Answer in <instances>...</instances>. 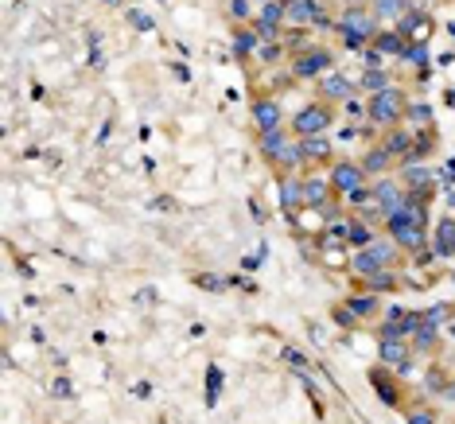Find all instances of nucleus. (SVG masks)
Masks as SVG:
<instances>
[{
	"instance_id": "f257e3e1",
	"label": "nucleus",
	"mask_w": 455,
	"mask_h": 424,
	"mask_svg": "<svg viewBox=\"0 0 455 424\" xmlns=\"http://www.w3.org/2000/svg\"><path fill=\"white\" fill-rule=\"evenodd\" d=\"M378 24H381V20L374 16V8L358 4V8H343L335 32H338V39H343L346 47H366V43H374V35L381 32Z\"/></svg>"
},
{
	"instance_id": "f03ea898",
	"label": "nucleus",
	"mask_w": 455,
	"mask_h": 424,
	"mask_svg": "<svg viewBox=\"0 0 455 424\" xmlns=\"http://www.w3.org/2000/svg\"><path fill=\"white\" fill-rule=\"evenodd\" d=\"M397 261H401V245L389 238V241H374V245L358 250V253L350 257V269H354L358 276H366V281H370V276H378V273H385V269H393Z\"/></svg>"
},
{
	"instance_id": "7ed1b4c3",
	"label": "nucleus",
	"mask_w": 455,
	"mask_h": 424,
	"mask_svg": "<svg viewBox=\"0 0 455 424\" xmlns=\"http://www.w3.org/2000/svg\"><path fill=\"white\" fill-rule=\"evenodd\" d=\"M404 109H409V98H404V90H397V86H389V90L374 94V98L366 101V117H370L378 129H397Z\"/></svg>"
},
{
	"instance_id": "20e7f679",
	"label": "nucleus",
	"mask_w": 455,
	"mask_h": 424,
	"mask_svg": "<svg viewBox=\"0 0 455 424\" xmlns=\"http://www.w3.org/2000/svg\"><path fill=\"white\" fill-rule=\"evenodd\" d=\"M261 156L269 160V164L292 172V167H300V141H296L292 133H284V129L261 133Z\"/></svg>"
},
{
	"instance_id": "39448f33",
	"label": "nucleus",
	"mask_w": 455,
	"mask_h": 424,
	"mask_svg": "<svg viewBox=\"0 0 455 424\" xmlns=\"http://www.w3.org/2000/svg\"><path fill=\"white\" fill-rule=\"evenodd\" d=\"M335 121L327 101H315V105H303L300 113L292 117V136H323L327 125Z\"/></svg>"
},
{
	"instance_id": "423d86ee",
	"label": "nucleus",
	"mask_w": 455,
	"mask_h": 424,
	"mask_svg": "<svg viewBox=\"0 0 455 424\" xmlns=\"http://www.w3.org/2000/svg\"><path fill=\"white\" fill-rule=\"evenodd\" d=\"M331 51H323V47H303L300 55L292 58V75L296 78H323L331 70Z\"/></svg>"
},
{
	"instance_id": "0eeeda50",
	"label": "nucleus",
	"mask_w": 455,
	"mask_h": 424,
	"mask_svg": "<svg viewBox=\"0 0 455 424\" xmlns=\"http://www.w3.org/2000/svg\"><path fill=\"white\" fill-rule=\"evenodd\" d=\"M331 187H335V195H350V191H358V187L366 184V172H362V164H354V160H338V164H331Z\"/></svg>"
},
{
	"instance_id": "6e6552de",
	"label": "nucleus",
	"mask_w": 455,
	"mask_h": 424,
	"mask_svg": "<svg viewBox=\"0 0 455 424\" xmlns=\"http://www.w3.org/2000/svg\"><path fill=\"white\" fill-rule=\"evenodd\" d=\"M284 12H288V20H292V24H300V27H308V24L327 27L331 24L319 0H284Z\"/></svg>"
},
{
	"instance_id": "1a4fd4ad",
	"label": "nucleus",
	"mask_w": 455,
	"mask_h": 424,
	"mask_svg": "<svg viewBox=\"0 0 455 424\" xmlns=\"http://www.w3.org/2000/svg\"><path fill=\"white\" fill-rule=\"evenodd\" d=\"M404 195L409 191H404L397 179H378V184H374V207L389 218V214H397V210L404 207Z\"/></svg>"
},
{
	"instance_id": "9d476101",
	"label": "nucleus",
	"mask_w": 455,
	"mask_h": 424,
	"mask_svg": "<svg viewBox=\"0 0 455 424\" xmlns=\"http://www.w3.org/2000/svg\"><path fill=\"white\" fill-rule=\"evenodd\" d=\"M249 113H253V121H257V129H261V133L284 129V109H280V101H277V98H257Z\"/></svg>"
},
{
	"instance_id": "9b49d317",
	"label": "nucleus",
	"mask_w": 455,
	"mask_h": 424,
	"mask_svg": "<svg viewBox=\"0 0 455 424\" xmlns=\"http://www.w3.org/2000/svg\"><path fill=\"white\" fill-rule=\"evenodd\" d=\"M331 199H335L331 179H319V175H308V179H303V207L308 210H327Z\"/></svg>"
},
{
	"instance_id": "f8f14e48",
	"label": "nucleus",
	"mask_w": 455,
	"mask_h": 424,
	"mask_svg": "<svg viewBox=\"0 0 455 424\" xmlns=\"http://www.w3.org/2000/svg\"><path fill=\"white\" fill-rule=\"evenodd\" d=\"M378 354H381V362L397 366V374H409V342H404V339H397V335H381V339H378Z\"/></svg>"
},
{
	"instance_id": "ddd939ff",
	"label": "nucleus",
	"mask_w": 455,
	"mask_h": 424,
	"mask_svg": "<svg viewBox=\"0 0 455 424\" xmlns=\"http://www.w3.org/2000/svg\"><path fill=\"white\" fill-rule=\"evenodd\" d=\"M354 90H358V82H350L346 75H335V70H327V75L319 78V98L323 101H350Z\"/></svg>"
},
{
	"instance_id": "4468645a",
	"label": "nucleus",
	"mask_w": 455,
	"mask_h": 424,
	"mask_svg": "<svg viewBox=\"0 0 455 424\" xmlns=\"http://www.w3.org/2000/svg\"><path fill=\"white\" fill-rule=\"evenodd\" d=\"M277 195H280V210H284L288 218H292L296 210H303V179L300 175H284L277 184Z\"/></svg>"
},
{
	"instance_id": "2eb2a0df",
	"label": "nucleus",
	"mask_w": 455,
	"mask_h": 424,
	"mask_svg": "<svg viewBox=\"0 0 455 424\" xmlns=\"http://www.w3.org/2000/svg\"><path fill=\"white\" fill-rule=\"evenodd\" d=\"M331 156L327 136H300V164H323Z\"/></svg>"
},
{
	"instance_id": "dca6fc26",
	"label": "nucleus",
	"mask_w": 455,
	"mask_h": 424,
	"mask_svg": "<svg viewBox=\"0 0 455 424\" xmlns=\"http://www.w3.org/2000/svg\"><path fill=\"white\" fill-rule=\"evenodd\" d=\"M358 164H362L366 175H385L389 167H393V156L385 152V144H378V148H366V156L358 160Z\"/></svg>"
},
{
	"instance_id": "f3484780",
	"label": "nucleus",
	"mask_w": 455,
	"mask_h": 424,
	"mask_svg": "<svg viewBox=\"0 0 455 424\" xmlns=\"http://www.w3.org/2000/svg\"><path fill=\"white\" fill-rule=\"evenodd\" d=\"M385 152H389L393 160H401V164H409V156H413V136L401 133V129H389V136H385Z\"/></svg>"
},
{
	"instance_id": "a211bd4d",
	"label": "nucleus",
	"mask_w": 455,
	"mask_h": 424,
	"mask_svg": "<svg viewBox=\"0 0 455 424\" xmlns=\"http://www.w3.org/2000/svg\"><path fill=\"white\" fill-rule=\"evenodd\" d=\"M234 51H237V55H253V51H261V35H257V27L237 24L234 27Z\"/></svg>"
},
{
	"instance_id": "6ab92c4d",
	"label": "nucleus",
	"mask_w": 455,
	"mask_h": 424,
	"mask_svg": "<svg viewBox=\"0 0 455 424\" xmlns=\"http://www.w3.org/2000/svg\"><path fill=\"white\" fill-rule=\"evenodd\" d=\"M401 179L409 184L404 191H424V195H428V187H432V172H424V167H413V164H404V167H401Z\"/></svg>"
},
{
	"instance_id": "aec40b11",
	"label": "nucleus",
	"mask_w": 455,
	"mask_h": 424,
	"mask_svg": "<svg viewBox=\"0 0 455 424\" xmlns=\"http://www.w3.org/2000/svg\"><path fill=\"white\" fill-rule=\"evenodd\" d=\"M393 86V78H389V70H366L362 78H358V90H366L374 98V94H381V90H389Z\"/></svg>"
},
{
	"instance_id": "412c9836",
	"label": "nucleus",
	"mask_w": 455,
	"mask_h": 424,
	"mask_svg": "<svg viewBox=\"0 0 455 424\" xmlns=\"http://www.w3.org/2000/svg\"><path fill=\"white\" fill-rule=\"evenodd\" d=\"M370 47H378V51H385V55H401V47H404V39H401V32H397V27H381L378 35H374V43Z\"/></svg>"
},
{
	"instance_id": "4be33fe9",
	"label": "nucleus",
	"mask_w": 455,
	"mask_h": 424,
	"mask_svg": "<svg viewBox=\"0 0 455 424\" xmlns=\"http://www.w3.org/2000/svg\"><path fill=\"white\" fill-rule=\"evenodd\" d=\"M378 20H401L409 12V0H370Z\"/></svg>"
},
{
	"instance_id": "5701e85b",
	"label": "nucleus",
	"mask_w": 455,
	"mask_h": 424,
	"mask_svg": "<svg viewBox=\"0 0 455 424\" xmlns=\"http://www.w3.org/2000/svg\"><path fill=\"white\" fill-rule=\"evenodd\" d=\"M436 253H455V218H440V226H436Z\"/></svg>"
},
{
	"instance_id": "b1692460",
	"label": "nucleus",
	"mask_w": 455,
	"mask_h": 424,
	"mask_svg": "<svg viewBox=\"0 0 455 424\" xmlns=\"http://www.w3.org/2000/svg\"><path fill=\"white\" fill-rule=\"evenodd\" d=\"M346 245H354V250H366V245H374V230H370V222L354 218V222H350V238H346Z\"/></svg>"
},
{
	"instance_id": "393cba45",
	"label": "nucleus",
	"mask_w": 455,
	"mask_h": 424,
	"mask_svg": "<svg viewBox=\"0 0 455 424\" xmlns=\"http://www.w3.org/2000/svg\"><path fill=\"white\" fill-rule=\"evenodd\" d=\"M346 308H350L358 319H374V316H378V296H374V292H370V296H350V300H346Z\"/></svg>"
},
{
	"instance_id": "a878e982",
	"label": "nucleus",
	"mask_w": 455,
	"mask_h": 424,
	"mask_svg": "<svg viewBox=\"0 0 455 424\" xmlns=\"http://www.w3.org/2000/svg\"><path fill=\"white\" fill-rule=\"evenodd\" d=\"M280 358H284L288 366H296V374H312V362H308V354H300L296 347H280Z\"/></svg>"
},
{
	"instance_id": "bb28decb",
	"label": "nucleus",
	"mask_w": 455,
	"mask_h": 424,
	"mask_svg": "<svg viewBox=\"0 0 455 424\" xmlns=\"http://www.w3.org/2000/svg\"><path fill=\"white\" fill-rule=\"evenodd\" d=\"M370 385L381 393V401H385V405H397V390L385 382V378H381V370H370Z\"/></svg>"
},
{
	"instance_id": "cd10ccee",
	"label": "nucleus",
	"mask_w": 455,
	"mask_h": 424,
	"mask_svg": "<svg viewBox=\"0 0 455 424\" xmlns=\"http://www.w3.org/2000/svg\"><path fill=\"white\" fill-rule=\"evenodd\" d=\"M366 284H370V292H374V296H378V292H393V288H397V273H393V269H385V273L370 276Z\"/></svg>"
},
{
	"instance_id": "c85d7f7f",
	"label": "nucleus",
	"mask_w": 455,
	"mask_h": 424,
	"mask_svg": "<svg viewBox=\"0 0 455 424\" xmlns=\"http://www.w3.org/2000/svg\"><path fill=\"white\" fill-rule=\"evenodd\" d=\"M413 347H416V350H432V347H436V327H428V323H421V327H416Z\"/></svg>"
},
{
	"instance_id": "c756f323",
	"label": "nucleus",
	"mask_w": 455,
	"mask_h": 424,
	"mask_svg": "<svg viewBox=\"0 0 455 424\" xmlns=\"http://www.w3.org/2000/svg\"><path fill=\"white\" fill-rule=\"evenodd\" d=\"M218 393H222V370L211 366V374H206V405H218Z\"/></svg>"
},
{
	"instance_id": "7c9ffc66",
	"label": "nucleus",
	"mask_w": 455,
	"mask_h": 424,
	"mask_svg": "<svg viewBox=\"0 0 455 424\" xmlns=\"http://www.w3.org/2000/svg\"><path fill=\"white\" fill-rule=\"evenodd\" d=\"M401 58H404V63H413V67H421L424 58H428V51H424V43H409V39H404Z\"/></svg>"
},
{
	"instance_id": "2f4dec72",
	"label": "nucleus",
	"mask_w": 455,
	"mask_h": 424,
	"mask_svg": "<svg viewBox=\"0 0 455 424\" xmlns=\"http://www.w3.org/2000/svg\"><path fill=\"white\" fill-rule=\"evenodd\" d=\"M404 117H409L416 129H424V125L432 121V109H428V105H409V109H404Z\"/></svg>"
},
{
	"instance_id": "473e14b6",
	"label": "nucleus",
	"mask_w": 455,
	"mask_h": 424,
	"mask_svg": "<svg viewBox=\"0 0 455 424\" xmlns=\"http://www.w3.org/2000/svg\"><path fill=\"white\" fill-rule=\"evenodd\" d=\"M230 16H234L237 24H245V20L253 16V0H230Z\"/></svg>"
},
{
	"instance_id": "72a5a7b5",
	"label": "nucleus",
	"mask_w": 455,
	"mask_h": 424,
	"mask_svg": "<svg viewBox=\"0 0 455 424\" xmlns=\"http://www.w3.org/2000/svg\"><path fill=\"white\" fill-rule=\"evenodd\" d=\"M447 316H451V311H447V304H436V308L421 311V319H424V323H428V327H440V323H444Z\"/></svg>"
},
{
	"instance_id": "f704fd0d",
	"label": "nucleus",
	"mask_w": 455,
	"mask_h": 424,
	"mask_svg": "<svg viewBox=\"0 0 455 424\" xmlns=\"http://www.w3.org/2000/svg\"><path fill=\"white\" fill-rule=\"evenodd\" d=\"M331 316H335V323H338V327H358V323H362V319L354 316V311L346 308V304H343V308H335Z\"/></svg>"
},
{
	"instance_id": "c9c22d12",
	"label": "nucleus",
	"mask_w": 455,
	"mask_h": 424,
	"mask_svg": "<svg viewBox=\"0 0 455 424\" xmlns=\"http://www.w3.org/2000/svg\"><path fill=\"white\" fill-rule=\"evenodd\" d=\"M280 58H284L280 43H261V63H280Z\"/></svg>"
},
{
	"instance_id": "e433bc0d",
	"label": "nucleus",
	"mask_w": 455,
	"mask_h": 424,
	"mask_svg": "<svg viewBox=\"0 0 455 424\" xmlns=\"http://www.w3.org/2000/svg\"><path fill=\"white\" fill-rule=\"evenodd\" d=\"M362 63H366V70H381V63H385V55H381L378 47H366V51H362Z\"/></svg>"
},
{
	"instance_id": "4c0bfd02",
	"label": "nucleus",
	"mask_w": 455,
	"mask_h": 424,
	"mask_svg": "<svg viewBox=\"0 0 455 424\" xmlns=\"http://www.w3.org/2000/svg\"><path fill=\"white\" fill-rule=\"evenodd\" d=\"M128 24H133V27H136V32H152V27H156V24H152V20H148V16H144V12H136V8H133V12H128Z\"/></svg>"
},
{
	"instance_id": "58836bf2",
	"label": "nucleus",
	"mask_w": 455,
	"mask_h": 424,
	"mask_svg": "<svg viewBox=\"0 0 455 424\" xmlns=\"http://www.w3.org/2000/svg\"><path fill=\"white\" fill-rule=\"evenodd\" d=\"M199 284H202V288H214V292H218V288H226V281H218V276H206V273L199 276Z\"/></svg>"
},
{
	"instance_id": "ea45409f",
	"label": "nucleus",
	"mask_w": 455,
	"mask_h": 424,
	"mask_svg": "<svg viewBox=\"0 0 455 424\" xmlns=\"http://www.w3.org/2000/svg\"><path fill=\"white\" fill-rule=\"evenodd\" d=\"M55 397H70V382H67V378H59V382H55Z\"/></svg>"
},
{
	"instance_id": "a19ab883",
	"label": "nucleus",
	"mask_w": 455,
	"mask_h": 424,
	"mask_svg": "<svg viewBox=\"0 0 455 424\" xmlns=\"http://www.w3.org/2000/svg\"><path fill=\"white\" fill-rule=\"evenodd\" d=\"M413 424H432V416H428V413H416V416H413Z\"/></svg>"
},
{
	"instance_id": "79ce46f5",
	"label": "nucleus",
	"mask_w": 455,
	"mask_h": 424,
	"mask_svg": "<svg viewBox=\"0 0 455 424\" xmlns=\"http://www.w3.org/2000/svg\"><path fill=\"white\" fill-rule=\"evenodd\" d=\"M358 4H370V0H346V8H358Z\"/></svg>"
},
{
	"instance_id": "37998d69",
	"label": "nucleus",
	"mask_w": 455,
	"mask_h": 424,
	"mask_svg": "<svg viewBox=\"0 0 455 424\" xmlns=\"http://www.w3.org/2000/svg\"><path fill=\"white\" fill-rule=\"evenodd\" d=\"M105 4H117V0H105Z\"/></svg>"
},
{
	"instance_id": "c03bdc74",
	"label": "nucleus",
	"mask_w": 455,
	"mask_h": 424,
	"mask_svg": "<svg viewBox=\"0 0 455 424\" xmlns=\"http://www.w3.org/2000/svg\"><path fill=\"white\" fill-rule=\"evenodd\" d=\"M257 4H269V0H257Z\"/></svg>"
}]
</instances>
